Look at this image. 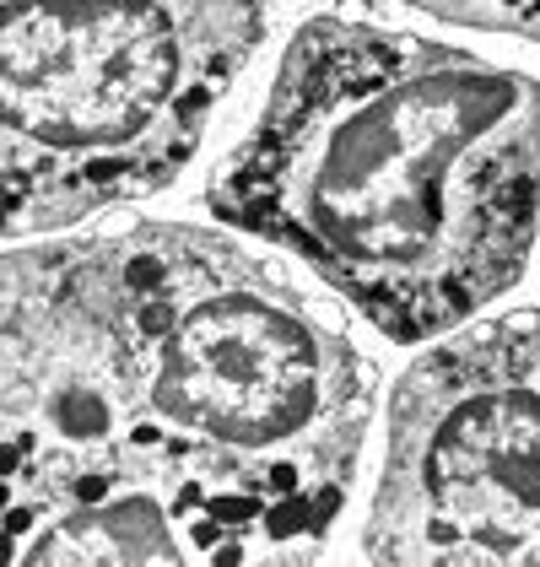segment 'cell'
Listing matches in <instances>:
<instances>
[{"label":"cell","instance_id":"obj_8","mask_svg":"<svg viewBox=\"0 0 540 567\" xmlns=\"http://www.w3.org/2000/svg\"><path fill=\"white\" fill-rule=\"evenodd\" d=\"M497 330H502V341L513 351V362L530 373V384L540 390V308H525V313L497 319Z\"/></svg>","mask_w":540,"mask_h":567},{"label":"cell","instance_id":"obj_4","mask_svg":"<svg viewBox=\"0 0 540 567\" xmlns=\"http://www.w3.org/2000/svg\"><path fill=\"white\" fill-rule=\"evenodd\" d=\"M135 476L125 233L0 255V563Z\"/></svg>","mask_w":540,"mask_h":567},{"label":"cell","instance_id":"obj_5","mask_svg":"<svg viewBox=\"0 0 540 567\" xmlns=\"http://www.w3.org/2000/svg\"><path fill=\"white\" fill-rule=\"evenodd\" d=\"M362 551L384 567H540V390L497 319L449 330L390 394Z\"/></svg>","mask_w":540,"mask_h":567},{"label":"cell","instance_id":"obj_2","mask_svg":"<svg viewBox=\"0 0 540 567\" xmlns=\"http://www.w3.org/2000/svg\"><path fill=\"white\" fill-rule=\"evenodd\" d=\"M135 465L189 563H309L330 546L373 416V368L266 260L206 227L125 233Z\"/></svg>","mask_w":540,"mask_h":567},{"label":"cell","instance_id":"obj_3","mask_svg":"<svg viewBox=\"0 0 540 567\" xmlns=\"http://www.w3.org/2000/svg\"><path fill=\"white\" fill-rule=\"evenodd\" d=\"M266 39V0H0V238L168 189Z\"/></svg>","mask_w":540,"mask_h":567},{"label":"cell","instance_id":"obj_1","mask_svg":"<svg viewBox=\"0 0 540 567\" xmlns=\"http://www.w3.org/2000/svg\"><path fill=\"white\" fill-rule=\"evenodd\" d=\"M206 206L314 265L390 341H438L530 265L540 82L470 49L314 17Z\"/></svg>","mask_w":540,"mask_h":567},{"label":"cell","instance_id":"obj_6","mask_svg":"<svg viewBox=\"0 0 540 567\" xmlns=\"http://www.w3.org/2000/svg\"><path fill=\"white\" fill-rule=\"evenodd\" d=\"M17 563L33 567H146V563H168L184 567V540L163 492L146 476L125 481L103 497H92L82 508H71L65 519L44 524Z\"/></svg>","mask_w":540,"mask_h":567},{"label":"cell","instance_id":"obj_7","mask_svg":"<svg viewBox=\"0 0 540 567\" xmlns=\"http://www.w3.org/2000/svg\"><path fill=\"white\" fill-rule=\"evenodd\" d=\"M373 6H411V11H427L438 22H454V28L508 33V39L540 44V0H373Z\"/></svg>","mask_w":540,"mask_h":567}]
</instances>
